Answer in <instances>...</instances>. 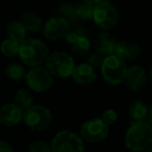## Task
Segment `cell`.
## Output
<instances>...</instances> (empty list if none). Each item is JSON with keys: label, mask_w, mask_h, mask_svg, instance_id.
Masks as SVG:
<instances>
[{"label": "cell", "mask_w": 152, "mask_h": 152, "mask_svg": "<svg viewBox=\"0 0 152 152\" xmlns=\"http://www.w3.org/2000/svg\"><path fill=\"white\" fill-rule=\"evenodd\" d=\"M82 1L87 2V3H90V4H93V5H95V4L99 3L100 1H102V0H82Z\"/></svg>", "instance_id": "30"}, {"label": "cell", "mask_w": 152, "mask_h": 152, "mask_svg": "<svg viewBox=\"0 0 152 152\" xmlns=\"http://www.w3.org/2000/svg\"><path fill=\"white\" fill-rule=\"evenodd\" d=\"M0 152H14V149L8 143L0 141Z\"/></svg>", "instance_id": "28"}, {"label": "cell", "mask_w": 152, "mask_h": 152, "mask_svg": "<svg viewBox=\"0 0 152 152\" xmlns=\"http://www.w3.org/2000/svg\"><path fill=\"white\" fill-rule=\"evenodd\" d=\"M149 78H150V80H151V82H152V66H151V68H150V72H149Z\"/></svg>", "instance_id": "32"}, {"label": "cell", "mask_w": 152, "mask_h": 152, "mask_svg": "<svg viewBox=\"0 0 152 152\" xmlns=\"http://www.w3.org/2000/svg\"><path fill=\"white\" fill-rule=\"evenodd\" d=\"M128 115L132 122H146L149 116V106L143 99H134L128 107Z\"/></svg>", "instance_id": "17"}, {"label": "cell", "mask_w": 152, "mask_h": 152, "mask_svg": "<svg viewBox=\"0 0 152 152\" xmlns=\"http://www.w3.org/2000/svg\"><path fill=\"white\" fill-rule=\"evenodd\" d=\"M59 12H60L62 18H64L66 21H68L69 24L70 22H74L75 20L78 19L76 14V8L72 4H63V5H61Z\"/></svg>", "instance_id": "24"}, {"label": "cell", "mask_w": 152, "mask_h": 152, "mask_svg": "<svg viewBox=\"0 0 152 152\" xmlns=\"http://www.w3.org/2000/svg\"><path fill=\"white\" fill-rule=\"evenodd\" d=\"M26 69L20 63H12L6 66L5 75L10 80L15 82H20L22 80H25L26 77Z\"/></svg>", "instance_id": "21"}, {"label": "cell", "mask_w": 152, "mask_h": 152, "mask_svg": "<svg viewBox=\"0 0 152 152\" xmlns=\"http://www.w3.org/2000/svg\"><path fill=\"white\" fill-rule=\"evenodd\" d=\"M104 55L99 54V53H97V52H94L89 55L88 62H87V63L90 66H92L94 69H95V68H100L102 62H104Z\"/></svg>", "instance_id": "27"}, {"label": "cell", "mask_w": 152, "mask_h": 152, "mask_svg": "<svg viewBox=\"0 0 152 152\" xmlns=\"http://www.w3.org/2000/svg\"><path fill=\"white\" fill-rule=\"evenodd\" d=\"M49 54L48 46L42 39L26 38L20 44L18 55L25 65L37 67L46 62Z\"/></svg>", "instance_id": "1"}, {"label": "cell", "mask_w": 152, "mask_h": 152, "mask_svg": "<svg viewBox=\"0 0 152 152\" xmlns=\"http://www.w3.org/2000/svg\"><path fill=\"white\" fill-rule=\"evenodd\" d=\"M116 44V39L112 34L109 33L108 31H102L98 33L97 37L95 39L94 47H95L96 52L107 57L114 54Z\"/></svg>", "instance_id": "16"}, {"label": "cell", "mask_w": 152, "mask_h": 152, "mask_svg": "<svg viewBox=\"0 0 152 152\" xmlns=\"http://www.w3.org/2000/svg\"><path fill=\"white\" fill-rule=\"evenodd\" d=\"M146 122L149 124V126L152 128V104L149 106V116H148V119L146 120Z\"/></svg>", "instance_id": "29"}, {"label": "cell", "mask_w": 152, "mask_h": 152, "mask_svg": "<svg viewBox=\"0 0 152 152\" xmlns=\"http://www.w3.org/2000/svg\"><path fill=\"white\" fill-rule=\"evenodd\" d=\"M14 104H17L21 110L25 111L33 104V97L30 92L26 89H20L15 93Z\"/></svg>", "instance_id": "20"}, {"label": "cell", "mask_w": 152, "mask_h": 152, "mask_svg": "<svg viewBox=\"0 0 152 152\" xmlns=\"http://www.w3.org/2000/svg\"><path fill=\"white\" fill-rule=\"evenodd\" d=\"M72 77L78 85L88 86L96 80V72L88 63H81L75 66Z\"/></svg>", "instance_id": "15"}, {"label": "cell", "mask_w": 152, "mask_h": 152, "mask_svg": "<svg viewBox=\"0 0 152 152\" xmlns=\"http://www.w3.org/2000/svg\"><path fill=\"white\" fill-rule=\"evenodd\" d=\"M76 8V14H77V18L81 19L83 21H89L92 19L93 16V10H94V5L90 3H87V2H80L79 4H77L75 6Z\"/></svg>", "instance_id": "23"}, {"label": "cell", "mask_w": 152, "mask_h": 152, "mask_svg": "<svg viewBox=\"0 0 152 152\" xmlns=\"http://www.w3.org/2000/svg\"><path fill=\"white\" fill-rule=\"evenodd\" d=\"M124 144L132 152H145L152 145V128L147 122H132L125 132Z\"/></svg>", "instance_id": "2"}, {"label": "cell", "mask_w": 152, "mask_h": 152, "mask_svg": "<svg viewBox=\"0 0 152 152\" xmlns=\"http://www.w3.org/2000/svg\"><path fill=\"white\" fill-rule=\"evenodd\" d=\"M127 67L125 61L113 54L104 57V62L100 66V72L107 83L111 85H119L124 81Z\"/></svg>", "instance_id": "5"}, {"label": "cell", "mask_w": 152, "mask_h": 152, "mask_svg": "<svg viewBox=\"0 0 152 152\" xmlns=\"http://www.w3.org/2000/svg\"><path fill=\"white\" fill-rule=\"evenodd\" d=\"M23 110L17 104H5L0 107V124L6 127L16 126L22 121Z\"/></svg>", "instance_id": "13"}, {"label": "cell", "mask_w": 152, "mask_h": 152, "mask_svg": "<svg viewBox=\"0 0 152 152\" xmlns=\"http://www.w3.org/2000/svg\"><path fill=\"white\" fill-rule=\"evenodd\" d=\"M110 126H108L100 118H91L85 121L80 128V134L83 141L90 144H97L108 138Z\"/></svg>", "instance_id": "8"}, {"label": "cell", "mask_w": 152, "mask_h": 152, "mask_svg": "<svg viewBox=\"0 0 152 152\" xmlns=\"http://www.w3.org/2000/svg\"><path fill=\"white\" fill-rule=\"evenodd\" d=\"M52 152H84V141L72 130H61L54 136L51 142Z\"/></svg>", "instance_id": "6"}, {"label": "cell", "mask_w": 152, "mask_h": 152, "mask_svg": "<svg viewBox=\"0 0 152 152\" xmlns=\"http://www.w3.org/2000/svg\"><path fill=\"white\" fill-rule=\"evenodd\" d=\"M148 75L141 65H132L127 67L123 82L130 91L138 92L142 90L147 84Z\"/></svg>", "instance_id": "11"}, {"label": "cell", "mask_w": 152, "mask_h": 152, "mask_svg": "<svg viewBox=\"0 0 152 152\" xmlns=\"http://www.w3.org/2000/svg\"><path fill=\"white\" fill-rule=\"evenodd\" d=\"M92 19L100 28L109 30L118 24L119 12L114 4L108 0H102L94 5Z\"/></svg>", "instance_id": "7"}, {"label": "cell", "mask_w": 152, "mask_h": 152, "mask_svg": "<svg viewBox=\"0 0 152 152\" xmlns=\"http://www.w3.org/2000/svg\"><path fill=\"white\" fill-rule=\"evenodd\" d=\"M28 152H52L51 147L45 141H33L29 144Z\"/></svg>", "instance_id": "26"}, {"label": "cell", "mask_w": 152, "mask_h": 152, "mask_svg": "<svg viewBox=\"0 0 152 152\" xmlns=\"http://www.w3.org/2000/svg\"><path fill=\"white\" fill-rule=\"evenodd\" d=\"M65 39L70 44L72 49L76 54L85 55L89 52L91 48V42L88 35L83 29H75L69 30L66 34Z\"/></svg>", "instance_id": "12"}, {"label": "cell", "mask_w": 152, "mask_h": 152, "mask_svg": "<svg viewBox=\"0 0 152 152\" xmlns=\"http://www.w3.org/2000/svg\"><path fill=\"white\" fill-rule=\"evenodd\" d=\"M45 64V68L50 72L51 76L59 79L72 77L76 66L74 58L63 51H54L50 53Z\"/></svg>", "instance_id": "3"}, {"label": "cell", "mask_w": 152, "mask_h": 152, "mask_svg": "<svg viewBox=\"0 0 152 152\" xmlns=\"http://www.w3.org/2000/svg\"><path fill=\"white\" fill-rule=\"evenodd\" d=\"M99 118L108 126H111L116 123L117 119H118V113L113 109H107L102 113V116Z\"/></svg>", "instance_id": "25"}, {"label": "cell", "mask_w": 152, "mask_h": 152, "mask_svg": "<svg viewBox=\"0 0 152 152\" xmlns=\"http://www.w3.org/2000/svg\"><path fill=\"white\" fill-rule=\"evenodd\" d=\"M145 152H152V145H151V146H149L148 148L145 150Z\"/></svg>", "instance_id": "31"}, {"label": "cell", "mask_w": 152, "mask_h": 152, "mask_svg": "<svg viewBox=\"0 0 152 152\" xmlns=\"http://www.w3.org/2000/svg\"><path fill=\"white\" fill-rule=\"evenodd\" d=\"M20 22L26 28L27 31L30 32H39L44 28V22H42V18L32 10L23 12Z\"/></svg>", "instance_id": "18"}, {"label": "cell", "mask_w": 152, "mask_h": 152, "mask_svg": "<svg viewBox=\"0 0 152 152\" xmlns=\"http://www.w3.org/2000/svg\"><path fill=\"white\" fill-rule=\"evenodd\" d=\"M70 30V24L61 16H55L44 23L42 32L46 38L52 42H57L65 38Z\"/></svg>", "instance_id": "10"}, {"label": "cell", "mask_w": 152, "mask_h": 152, "mask_svg": "<svg viewBox=\"0 0 152 152\" xmlns=\"http://www.w3.org/2000/svg\"><path fill=\"white\" fill-rule=\"evenodd\" d=\"M20 44L10 38H5L0 45V51L6 57H15L19 54Z\"/></svg>", "instance_id": "22"}, {"label": "cell", "mask_w": 152, "mask_h": 152, "mask_svg": "<svg viewBox=\"0 0 152 152\" xmlns=\"http://www.w3.org/2000/svg\"><path fill=\"white\" fill-rule=\"evenodd\" d=\"M23 121L32 132H42L51 125L53 115L51 110L40 104H32L23 111Z\"/></svg>", "instance_id": "4"}, {"label": "cell", "mask_w": 152, "mask_h": 152, "mask_svg": "<svg viewBox=\"0 0 152 152\" xmlns=\"http://www.w3.org/2000/svg\"><path fill=\"white\" fill-rule=\"evenodd\" d=\"M26 84L32 91L42 93L50 90L53 86V77L50 72L42 66L32 67L26 72Z\"/></svg>", "instance_id": "9"}, {"label": "cell", "mask_w": 152, "mask_h": 152, "mask_svg": "<svg viewBox=\"0 0 152 152\" xmlns=\"http://www.w3.org/2000/svg\"><path fill=\"white\" fill-rule=\"evenodd\" d=\"M6 34H7V38L14 39L21 44L26 39L27 36V30L23 24L20 22V20H14L10 22L6 27Z\"/></svg>", "instance_id": "19"}, {"label": "cell", "mask_w": 152, "mask_h": 152, "mask_svg": "<svg viewBox=\"0 0 152 152\" xmlns=\"http://www.w3.org/2000/svg\"><path fill=\"white\" fill-rule=\"evenodd\" d=\"M141 54V47L136 42L132 40H122L117 42L115 47L114 55H116L118 58L122 59L123 61L134 60L138 58Z\"/></svg>", "instance_id": "14"}]
</instances>
